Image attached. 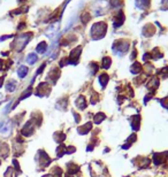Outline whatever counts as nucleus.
I'll use <instances>...</instances> for the list:
<instances>
[{"mask_svg":"<svg viewBox=\"0 0 168 177\" xmlns=\"http://www.w3.org/2000/svg\"><path fill=\"white\" fill-rule=\"evenodd\" d=\"M19 76L21 77V78H22V77H24L25 76V74H27V72H28V69L25 68V67H21L20 69H19Z\"/></svg>","mask_w":168,"mask_h":177,"instance_id":"nucleus-1","label":"nucleus"},{"mask_svg":"<svg viewBox=\"0 0 168 177\" xmlns=\"http://www.w3.org/2000/svg\"><path fill=\"white\" fill-rule=\"evenodd\" d=\"M9 131H11V124H9V123H7V124H6L5 129H1V133H4V135L8 133Z\"/></svg>","mask_w":168,"mask_h":177,"instance_id":"nucleus-3","label":"nucleus"},{"mask_svg":"<svg viewBox=\"0 0 168 177\" xmlns=\"http://www.w3.org/2000/svg\"><path fill=\"white\" fill-rule=\"evenodd\" d=\"M36 60H37V56L35 55V54H30V55L28 56V62H29V63H33Z\"/></svg>","mask_w":168,"mask_h":177,"instance_id":"nucleus-2","label":"nucleus"}]
</instances>
